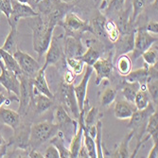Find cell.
Instances as JSON below:
<instances>
[{"label": "cell", "instance_id": "cell-48", "mask_svg": "<svg viewBox=\"0 0 158 158\" xmlns=\"http://www.w3.org/2000/svg\"><path fill=\"white\" fill-rule=\"evenodd\" d=\"M149 158H157L158 157V142H153L152 148L148 154Z\"/></svg>", "mask_w": 158, "mask_h": 158}, {"label": "cell", "instance_id": "cell-53", "mask_svg": "<svg viewBox=\"0 0 158 158\" xmlns=\"http://www.w3.org/2000/svg\"><path fill=\"white\" fill-rule=\"evenodd\" d=\"M3 90H4V87L1 84H0V92H3Z\"/></svg>", "mask_w": 158, "mask_h": 158}, {"label": "cell", "instance_id": "cell-10", "mask_svg": "<svg viewBox=\"0 0 158 158\" xmlns=\"http://www.w3.org/2000/svg\"><path fill=\"white\" fill-rule=\"evenodd\" d=\"M11 6H12V12L10 14V18L8 19V23L10 24H15L22 18H31L38 15L37 10H35L31 5L23 4L18 2L17 0H11Z\"/></svg>", "mask_w": 158, "mask_h": 158}, {"label": "cell", "instance_id": "cell-29", "mask_svg": "<svg viewBox=\"0 0 158 158\" xmlns=\"http://www.w3.org/2000/svg\"><path fill=\"white\" fill-rule=\"evenodd\" d=\"M132 65H133V62L128 55L122 54L118 56L117 61V68L120 76L125 77L126 75L130 73V71L132 70Z\"/></svg>", "mask_w": 158, "mask_h": 158}, {"label": "cell", "instance_id": "cell-38", "mask_svg": "<svg viewBox=\"0 0 158 158\" xmlns=\"http://www.w3.org/2000/svg\"><path fill=\"white\" fill-rule=\"evenodd\" d=\"M142 58L148 66L157 64V44H153L149 49L142 53Z\"/></svg>", "mask_w": 158, "mask_h": 158}, {"label": "cell", "instance_id": "cell-42", "mask_svg": "<svg viewBox=\"0 0 158 158\" xmlns=\"http://www.w3.org/2000/svg\"><path fill=\"white\" fill-rule=\"evenodd\" d=\"M126 0H109L107 4V11L110 12H119L122 10Z\"/></svg>", "mask_w": 158, "mask_h": 158}, {"label": "cell", "instance_id": "cell-13", "mask_svg": "<svg viewBox=\"0 0 158 158\" xmlns=\"http://www.w3.org/2000/svg\"><path fill=\"white\" fill-rule=\"evenodd\" d=\"M93 70L96 71V84L99 85L103 80H110L114 70V64L112 59L99 58L92 65Z\"/></svg>", "mask_w": 158, "mask_h": 158}, {"label": "cell", "instance_id": "cell-27", "mask_svg": "<svg viewBox=\"0 0 158 158\" xmlns=\"http://www.w3.org/2000/svg\"><path fill=\"white\" fill-rule=\"evenodd\" d=\"M49 141H50V144H53L57 148V150H58L60 157H64V158L71 157L70 151H69V149H67L65 147L64 135H63V134L60 131L55 136H53Z\"/></svg>", "mask_w": 158, "mask_h": 158}, {"label": "cell", "instance_id": "cell-51", "mask_svg": "<svg viewBox=\"0 0 158 158\" xmlns=\"http://www.w3.org/2000/svg\"><path fill=\"white\" fill-rule=\"evenodd\" d=\"M3 145H5V139L3 138V136L0 135V147H2Z\"/></svg>", "mask_w": 158, "mask_h": 158}, {"label": "cell", "instance_id": "cell-41", "mask_svg": "<svg viewBox=\"0 0 158 158\" xmlns=\"http://www.w3.org/2000/svg\"><path fill=\"white\" fill-rule=\"evenodd\" d=\"M98 109L97 107H92L87 114L84 117L83 122H84V126L85 127H90L92 125H95L96 123V119L98 118Z\"/></svg>", "mask_w": 158, "mask_h": 158}, {"label": "cell", "instance_id": "cell-45", "mask_svg": "<svg viewBox=\"0 0 158 158\" xmlns=\"http://www.w3.org/2000/svg\"><path fill=\"white\" fill-rule=\"evenodd\" d=\"M44 157H46V158H59L60 154H59V152L57 150V148L53 144H50L48 147V149L44 154Z\"/></svg>", "mask_w": 158, "mask_h": 158}, {"label": "cell", "instance_id": "cell-15", "mask_svg": "<svg viewBox=\"0 0 158 158\" xmlns=\"http://www.w3.org/2000/svg\"><path fill=\"white\" fill-rule=\"evenodd\" d=\"M64 56L71 58H80L85 51L80 37L67 35L64 42Z\"/></svg>", "mask_w": 158, "mask_h": 158}, {"label": "cell", "instance_id": "cell-43", "mask_svg": "<svg viewBox=\"0 0 158 158\" xmlns=\"http://www.w3.org/2000/svg\"><path fill=\"white\" fill-rule=\"evenodd\" d=\"M4 13V15L7 17V20L10 18L12 12V6L11 0H0V13Z\"/></svg>", "mask_w": 158, "mask_h": 158}, {"label": "cell", "instance_id": "cell-39", "mask_svg": "<svg viewBox=\"0 0 158 158\" xmlns=\"http://www.w3.org/2000/svg\"><path fill=\"white\" fill-rule=\"evenodd\" d=\"M65 63L67 64L69 69L72 71L75 75H79V74L82 73L84 63L81 61V58H71V57H66Z\"/></svg>", "mask_w": 158, "mask_h": 158}, {"label": "cell", "instance_id": "cell-37", "mask_svg": "<svg viewBox=\"0 0 158 158\" xmlns=\"http://www.w3.org/2000/svg\"><path fill=\"white\" fill-rule=\"evenodd\" d=\"M152 1L153 0H133V13L131 18L132 22H135L141 12L145 10L147 5L152 4Z\"/></svg>", "mask_w": 158, "mask_h": 158}, {"label": "cell", "instance_id": "cell-24", "mask_svg": "<svg viewBox=\"0 0 158 158\" xmlns=\"http://www.w3.org/2000/svg\"><path fill=\"white\" fill-rule=\"evenodd\" d=\"M148 65L144 64V67L130 71V73L126 75L125 81L129 82H138L139 84L146 83L147 79H148Z\"/></svg>", "mask_w": 158, "mask_h": 158}, {"label": "cell", "instance_id": "cell-17", "mask_svg": "<svg viewBox=\"0 0 158 158\" xmlns=\"http://www.w3.org/2000/svg\"><path fill=\"white\" fill-rule=\"evenodd\" d=\"M136 107L134 103L129 102L128 100H118L114 104V114L118 119H129L132 114L136 111Z\"/></svg>", "mask_w": 158, "mask_h": 158}, {"label": "cell", "instance_id": "cell-50", "mask_svg": "<svg viewBox=\"0 0 158 158\" xmlns=\"http://www.w3.org/2000/svg\"><path fill=\"white\" fill-rule=\"evenodd\" d=\"M17 1L23 4H27V5H31L32 2H34L33 0H17Z\"/></svg>", "mask_w": 158, "mask_h": 158}, {"label": "cell", "instance_id": "cell-14", "mask_svg": "<svg viewBox=\"0 0 158 158\" xmlns=\"http://www.w3.org/2000/svg\"><path fill=\"white\" fill-rule=\"evenodd\" d=\"M61 98L63 102L65 103L69 110L72 112L74 118H78L80 116V109L74 93V85L63 82L61 84Z\"/></svg>", "mask_w": 158, "mask_h": 158}, {"label": "cell", "instance_id": "cell-32", "mask_svg": "<svg viewBox=\"0 0 158 158\" xmlns=\"http://www.w3.org/2000/svg\"><path fill=\"white\" fill-rule=\"evenodd\" d=\"M82 143L84 147L87 150L88 155L91 158H96L97 157V150H96V144L94 138L88 134L86 128L83 126V136H82Z\"/></svg>", "mask_w": 158, "mask_h": 158}, {"label": "cell", "instance_id": "cell-30", "mask_svg": "<svg viewBox=\"0 0 158 158\" xmlns=\"http://www.w3.org/2000/svg\"><path fill=\"white\" fill-rule=\"evenodd\" d=\"M80 58L81 59V61L84 64L92 66L96 63V61L100 58V52L98 49L95 48L94 47L89 46L88 48L83 52V54L80 57Z\"/></svg>", "mask_w": 158, "mask_h": 158}, {"label": "cell", "instance_id": "cell-28", "mask_svg": "<svg viewBox=\"0 0 158 158\" xmlns=\"http://www.w3.org/2000/svg\"><path fill=\"white\" fill-rule=\"evenodd\" d=\"M139 89H140V84L138 82H129L124 81L122 86V93L125 99L128 100L129 102L134 103L135 95Z\"/></svg>", "mask_w": 158, "mask_h": 158}, {"label": "cell", "instance_id": "cell-54", "mask_svg": "<svg viewBox=\"0 0 158 158\" xmlns=\"http://www.w3.org/2000/svg\"><path fill=\"white\" fill-rule=\"evenodd\" d=\"M40 1H41V0H34V4H36V3H38Z\"/></svg>", "mask_w": 158, "mask_h": 158}, {"label": "cell", "instance_id": "cell-4", "mask_svg": "<svg viewBox=\"0 0 158 158\" xmlns=\"http://www.w3.org/2000/svg\"><path fill=\"white\" fill-rule=\"evenodd\" d=\"M20 81V95H19V107L18 113L22 116H26L32 105L34 87L32 84V79L23 74L18 77Z\"/></svg>", "mask_w": 158, "mask_h": 158}, {"label": "cell", "instance_id": "cell-5", "mask_svg": "<svg viewBox=\"0 0 158 158\" xmlns=\"http://www.w3.org/2000/svg\"><path fill=\"white\" fill-rule=\"evenodd\" d=\"M61 26L65 30L66 35L77 36L81 35L84 32H91L92 28L89 23L81 19L76 13L69 11L66 12L63 18Z\"/></svg>", "mask_w": 158, "mask_h": 158}, {"label": "cell", "instance_id": "cell-23", "mask_svg": "<svg viewBox=\"0 0 158 158\" xmlns=\"http://www.w3.org/2000/svg\"><path fill=\"white\" fill-rule=\"evenodd\" d=\"M0 58H1L2 62L4 63L5 66L8 69H10V71H12L13 73H15L17 75V77H19L22 74L21 69L19 67V64L11 53H10V52H8V51H6L3 48H0Z\"/></svg>", "mask_w": 158, "mask_h": 158}, {"label": "cell", "instance_id": "cell-46", "mask_svg": "<svg viewBox=\"0 0 158 158\" xmlns=\"http://www.w3.org/2000/svg\"><path fill=\"white\" fill-rule=\"evenodd\" d=\"M75 78H76V75L69 69V70H67L66 72L64 73V83L73 84L74 81H75Z\"/></svg>", "mask_w": 158, "mask_h": 158}, {"label": "cell", "instance_id": "cell-31", "mask_svg": "<svg viewBox=\"0 0 158 158\" xmlns=\"http://www.w3.org/2000/svg\"><path fill=\"white\" fill-rule=\"evenodd\" d=\"M151 102V98L147 89H139L135 95L134 104L137 110L145 109Z\"/></svg>", "mask_w": 158, "mask_h": 158}, {"label": "cell", "instance_id": "cell-40", "mask_svg": "<svg viewBox=\"0 0 158 158\" xmlns=\"http://www.w3.org/2000/svg\"><path fill=\"white\" fill-rule=\"evenodd\" d=\"M117 93L118 91L114 88H112V87L106 88L102 95V105L103 107L110 106L114 102V99H116Z\"/></svg>", "mask_w": 158, "mask_h": 158}, {"label": "cell", "instance_id": "cell-8", "mask_svg": "<svg viewBox=\"0 0 158 158\" xmlns=\"http://www.w3.org/2000/svg\"><path fill=\"white\" fill-rule=\"evenodd\" d=\"M12 55L17 61L23 75L33 79L38 73V71L41 69V65L33 57H31L30 54L23 52L19 48H16Z\"/></svg>", "mask_w": 158, "mask_h": 158}, {"label": "cell", "instance_id": "cell-47", "mask_svg": "<svg viewBox=\"0 0 158 158\" xmlns=\"http://www.w3.org/2000/svg\"><path fill=\"white\" fill-rule=\"evenodd\" d=\"M144 27L147 31L157 35V33H158V23H157V21H151Z\"/></svg>", "mask_w": 158, "mask_h": 158}, {"label": "cell", "instance_id": "cell-16", "mask_svg": "<svg viewBox=\"0 0 158 158\" xmlns=\"http://www.w3.org/2000/svg\"><path fill=\"white\" fill-rule=\"evenodd\" d=\"M135 31H130L125 33H120L119 38L114 43L116 44V56L127 54L134 48Z\"/></svg>", "mask_w": 158, "mask_h": 158}, {"label": "cell", "instance_id": "cell-9", "mask_svg": "<svg viewBox=\"0 0 158 158\" xmlns=\"http://www.w3.org/2000/svg\"><path fill=\"white\" fill-rule=\"evenodd\" d=\"M0 84H1L4 89L8 92L9 95L14 94L19 98L20 95V81L15 73L8 69L2 60L0 59Z\"/></svg>", "mask_w": 158, "mask_h": 158}, {"label": "cell", "instance_id": "cell-18", "mask_svg": "<svg viewBox=\"0 0 158 158\" xmlns=\"http://www.w3.org/2000/svg\"><path fill=\"white\" fill-rule=\"evenodd\" d=\"M0 122L15 130L21 124V116L18 112L1 107L0 108Z\"/></svg>", "mask_w": 158, "mask_h": 158}, {"label": "cell", "instance_id": "cell-7", "mask_svg": "<svg viewBox=\"0 0 158 158\" xmlns=\"http://www.w3.org/2000/svg\"><path fill=\"white\" fill-rule=\"evenodd\" d=\"M158 38L157 35L153 36L151 32L147 31L144 27H139L135 32V42H134V48H133V57L131 59L132 62H135L143 52L149 49L153 44L157 43Z\"/></svg>", "mask_w": 158, "mask_h": 158}, {"label": "cell", "instance_id": "cell-19", "mask_svg": "<svg viewBox=\"0 0 158 158\" xmlns=\"http://www.w3.org/2000/svg\"><path fill=\"white\" fill-rule=\"evenodd\" d=\"M32 84L33 87L41 94L45 95L50 98H54V95L50 91V88L48 84L46 75H45V70H43L42 68L38 71V73L36 76L32 79Z\"/></svg>", "mask_w": 158, "mask_h": 158}, {"label": "cell", "instance_id": "cell-11", "mask_svg": "<svg viewBox=\"0 0 158 158\" xmlns=\"http://www.w3.org/2000/svg\"><path fill=\"white\" fill-rule=\"evenodd\" d=\"M94 72L93 67L90 65L86 66V70L85 73L81 81V82L74 86V93H75V97L78 102V106L80 109V113L81 111H85L84 107H85V102H87V98H86V95H87V85L89 82V80L92 76Z\"/></svg>", "mask_w": 158, "mask_h": 158}, {"label": "cell", "instance_id": "cell-52", "mask_svg": "<svg viewBox=\"0 0 158 158\" xmlns=\"http://www.w3.org/2000/svg\"><path fill=\"white\" fill-rule=\"evenodd\" d=\"M61 2H63V3H65V4H67V3H71V2H73V1H75V0H60Z\"/></svg>", "mask_w": 158, "mask_h": 158}, {"label": "cell", "instance_id": "cell-33", "mask_svg": "<svg viewBox=\"0 0 158 158\" xmlns=\"http://www.w3.org/2000/svg\"><path fill=\"white\" fill-rule=\"evenodd\" d=\"M96 136L94 138L95 144H96V150H97V157L102 158L104 157L103 150H102V122L100 120H98L96 124Z\"/></svg>", "mask_w": 158, "mask_h": 158}, {"label": "cell", "instance_id": "cell-34", "mask_svg": "<svg viewBox=\"0 0 158 158\" xmlns=\"http://www.w3.org/2000/svg\"><path fill=\"white\" fill-rule=\"evenodd\" d=\"M133 137H134V134L131 131L128 134V135H126V137L122 140L118 148L117 149L116 152L114 153L113 157H130V155H129V143H130Z\"/></svg>", "mask_w": 158, "mask_h": 158}, {"label": "cell", "instance_id": "cell-26", "mask_svg": "<svg viewBox=\"0 0 158 158\" xmlns=\"http://www.w3.org/2000/svg\"><path fill=\"white\" fill-rule=\"evenodd\" d=\"M17 25L15 24H10V31L4 42V45L1 47V48H3L4 50L10 52L12 54V51L16 50L17 47H16V39H17Z\"/></svg>", "mask_w": 158, "mask_h": 158}, {"label": "cell", "instance_id": "cell-20", "mask_svg": "<svg viewBox=\"0 0 158 158\" xmlns=\"http://www.w3.org/2000/svg\"><path fill=\"white\" fill-rule=\"evenodd\" d=\"M32 105L35 108V111L37 114H43L48 110L53 105V99L39 93L34 88V95H33V100Z\"/></svg>", "mask_w": 158, "mask_h": 158}, {"label": "cell", "instance_id": "cell-49", "mask_svg": "<svg viewBox=\"0 0 158 158\" xmlns=\"http://www.w3.org/2000/svg\"><path fill=\"white\" fill-rule=\"evenodd\" d=\"M28 157L31 158H43L44 155H43L41 152H39L37 151V149H31V151L28 153Z\"/></svg>", "mask_w": 158, "mask_h": 158}, {"label": "cell", "instance_id": "cell-1", "mask_svg": "<svg viewBox=\"0 0 158 158\" xmlns=\"http://www.w3.org/2000/svg\"><path fill=\"white\" fill-rule=\"evenodd\" d=\"M32 18L33 19L30 22V26L32 30L33 49L39 57H42L49 47L56 26L51 24L46 16L41 14Z\"/></svg>", "mask_w": 158, "mask_h": 158}, {"label": "cell", "instance_id": "cell-22", "mask_svg": "<svg viewBox=\"0 0 158 158\" xmlns=\"http://www.w3.org/2000/svg\"><path fill=\"white\" fill-rule=\"evenodd\" d=\"M106 17L102 13H98V15L89 23L92 28V33L95 34L98 38H106L105 32V24H106Z\"/></svg>", "mask_w": 158, "mask_h": 158}, {"label": "cell", "instance_id": "cell-2", "mask_svg": "<svg viewBox=\"0 0 158 158\" xmlns=\"http://www.w3.org/2000/svg\"><path fill=\"white\" fill-rule=\"evenodd\" d=\"M154 111H155L154 104L151 102L149 103V105L145 109L136 110L132 114V117L129 118V119H130V122H129V124H128V128L131 129V131L134 134V136L137 140V144H136L135 150L133 152L132 156H130V157H135V154L137 153L140 146L142 145V137H143V135H145L146 126H147L149 118L151 117V114Z\"/></svg>", "mask_w": 158, "mask_h": 158}, {"label": "cell", "instance_id": "cell-44", "mask_svg": "<svg viewBox=\"0 0 158 158\" xmlns=\"http://www.w3.org/2000/svg\"><path fill=\"white\" fill-rule=\"evenodd\" d=\"M11 102H19V98L14 95V96H5L3 92H0V108L2 107L3 104L10 105Z\"/></svg>", "mask_w": 158, "mask_h": 158}, {"label": "cell", "instance_id": "cell-12", "mask_svg": "<svg viewBox=\"0 0 158 158\" xmlns=\"http://www.w3.org/2000/svg\"><path fill=\"white\" fill-rule=\"evenodd\" d=\"M64 55V51L63 49L62 44L60 43L59 39H57L55 36H52L49 47L46 52L45 64L41 68L46 71V69L49 65H54L56 64H58L61 61V59L63 58Z\"/></svg>", "mask_w": 158, "mask_h": 158}, {"label": "cell", "instance_id": "cell-25", "mask_svg": "<svg viewBox=\"0 0 158 158\" xmlns=\"http://www.w3.org/2000/svg\"><path fill=\"white\" fill-rule=\"evenodd\" d=\"M63 2L60 0H41L40 2L35 4L37 12L41 15H48L55 9L58 8Z\"/></svg>", "mask_w": 158, "mask_h": 158}, {"label": "cell", "instance_id": "cell-6", "mask_svg": "<svg viewBox=\"0 0 158 158\" xmlns=\"http://www.w3.org/2000/svg\"><path fill=\"white\" fill-rule=\"evenodd\" d=\"M53 123L59 127V131L63 134L64 137L65 136V139H68V136L72 138L78 130L77 121L69 117L62 105H59L55 109Z\"/></svg>", "mask_w": 158, "mask_h": 158}, {"label": "cell", "instance_id": "cell-21", "mask_svg": "<svg viewBox=\"0 0 158 158\" xmlns=\"http://www.w3.org/2000/svg\"><path fill=\"white\" fill-rule=\"evenodd\" d=\"M145 134H147V137L142 139V142H146L149 138H152L153 142H157L158 140V112L155 110L149 118Z\"/></svg>", "mask_w": 158, "mask_h": 158}, {"label": "cell", "instance_id": "cell-35", "mask_svg": "<svg viewBox=\"0 0 158 158\" xmlns=\"http://www.w3.org/2000/svg\"><path fill=\"white\" fill-rule=\"evenodd\" d=\"M105 32H106V35H107L108 39L112 43H114V44L118 41V39L119 38V35H120V31L118 30L117 24L114 23L113 20L106 21V24H105Z\"/></svg>", "mask_w": 158, "mask_h": 158}, {"label": "cell", "instance_id": "cell-36", "mask_svg": "<svg viewBox=\"0 0 158 158\" xmlns=\"http://www.w3.org/2000/svg\"><path fill=\"white\" fill-rule=\"evenodd\" d=\"M147 91L150 98L152 99V103L157 106L158 103V81L157 78H148L146 81Z\"/></svg>", "mask_w": 158, "mask_h": 158}, {"label": "cell", "instance_id": "cell-3", "mask_svg": "<svg viewBox=\"0 0 158 158\" xmlns=\"http://www.w3.org/2000/svg\"><path fill=\"white\" fill-rule=\"evenodd\" d=\"M59 133V127L53 122L44 121L33 124L30 130L28 147L37 149Z\"/></svg>", "mask_w": 158, "mask_h": 158}]
</instances>
